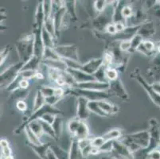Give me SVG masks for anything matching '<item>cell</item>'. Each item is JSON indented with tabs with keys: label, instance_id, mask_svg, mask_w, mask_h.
Returning a JSON list of instances; mask_svg holds the SVG:
<instances>
[{
	"label": "cell",
	"instance_id": "obj_1",
	"mask_svg": "<svg viewBox=\"0 0 160 159\" xmlns=\"http://www.w3.org/2000/svg\"><path fill=\"white\" fill-rule=\"evenodd\" d=\"M150 139L149 131H142L125 135L119 140L127 146L134 154L140 150L148 149L150 145Z\"/></svg>",
	"mask_w": 160,
	"mask_h": 159
},
{
	"label": "cell",
	"instance_id": "obj_2",
	"mask_svg": "<svg viewBox=\"0 0 160 159\" xmlns=\"http://www.w3.org/2000/svg\"><path fill=\"white\" fill-rule=\"evenodd\" d=\"M15 49L20 61L27 63L34 55V35H25L15 42Z\"/></svg>",
	"mask_w": 160,
	"mask_h": 159
},
{
	"label": "cell",
	"instance_id": "obj_3",
	"mask_svg": "<svg viewBox=\"0 0 160 159\" xmlns=\"http://www.w3.org/2000/svg\"><path fill=\"white\" fill-rule=\"evenodd\" d=\"M116 1H113L112 4H108V7L103 12L98 14V15L92 20L91 26L97 32H104L105 28L109 24L113 23V15H114L115 5Z\"/></svg>",
	"mask_w": 160,
	"mask_h": 159
},
{
	"label": "cell",
	"instance_id": "obj_4",
	"mask_svg": "<svg viewBox=\"0 0 160 159\" xmlns=\"http://www.w3.org/2000/svg\"><path fill=\"white\" fill-rule=\"evenodd\" d=\"M66 95H72L77 97H84L88 101H99V100H105L112 96L109 92L104 91H92L71 87L66 90Z\"/></svg>",
	"mask_w": 160,
	"mask_h": 159
},
{
	"label": "cell",
	"instance_id": "obj_5",
	"mask_svg": "<svg viewBox=\"0 0 160 159\" xmlns=\"http://www.w3.org/2000/svg\"><path fill=\"white\" fill-rule=\"evenodd\" d=\"M23 65H24V63L22 61H19L18 63L9 66L4 72H2L0 76L1 87L7 88L15 80L16 77H18L19 72H21Z\"/></svg>",
	"mask_w": 160,
	"mask_h": 159
},
{
	"label": "cell",
	"instance_id": "obj_6",
	"mask_svg": "<svg viewBox=\"0 0 160 159\" xmlns=\"http://www.w3.org/2000/svg\"><path fill=\"white\" fill-rule=\"evenodd\" d=\"M46 113H52L56 115V116H58V115H61V114H62V112L60 109H58L57 108V107H53V106H50V105L46 104H46H45L42 107H41L39 110L36 111L35 112H33V113L32 114V116H30V117L29 118L26 122H22V124L20 125V126L18 127L15 131H14V133L19 134L22 130L25 129L26 126H27L30 122H32V121L33 120H37V119H41L42 116Z\"/></svg>",
	"mask_w": 160,
	"mask_h": 159
},
{
	"label": "cell",
	"instance_id": "obj_7",
	"mask_svg": "<svg viewBox=\"0 0 160 159\" xmlns=\"http://www.w3.org/2000/svg\"><path fill=\"white\" fill-rule=\"evenodd\" d=\"M130 77L132 78L136 79V81L143 87V89L147 92L148 96H150V98L151 99V100L153 101V103L155 104H156L158 107H160V95L158 93H157L155 90L152 88L151 87V84H148L146 81L144 80V78L140 75V72H139V68H136L130 74Z\"/></svg>",
	"mask_w": 160,
	"mask_h": 159
},
{
	"label": "cell",
	"instance_id": "obj_8",
	"mask_svg": "<svg viewBox=\"0 0 160 159\" xmlns=\"http://www.w3.org/2000/svg\"><path fill=\"white\" fill-rule=\"evenodd\" d=\"M109 154L112 159H134L133 153L120 140L113 141L112 150Z\"/></svg>",
	"mask_w": 160,
	"mask_h": 159
},
{
	"label": "cell",
	"instance_id": "obj_9",
	"mask_svg": "<svg viewBox=\"0 0 160 159\" xmlns=\"http://www.w3.org/2000/svg\"><path fill=\"white\" fill-rule=\"evenodd\" d=\"M54 50L59 55L61 58L70 59L73 61H79V55H78V47L77 45H61V46H55Z\"/></svg>",
	"mask_w": 160,
	"mask_h": 159
},
{
	"label": "cell",
	"instance_id": "obj_10",
	"mask_svg": "<svg viewBox=\"0 0 160 159\" xmlns=\"http://www.w3.org/2000/svg\"><path fill=\"white\" fill-rule=\"evenodd\" d=\"M108 84V92L112 96H117L118 98H120L123 101H128L129 96L120 78H118L116 81H109Z\"/></svg>",
	"mask_w": 160,
	"mask_h": 159
},
{
	"label": "cell",
	"instance_id": "obj_11",
	"mask_svg": "<svg viewBox=\"0 0 160 159\" xmlns=\"http://www.w3.org/2000/svg\"><path fill=\"white\" fill-rule=\"evenodd\" d=\"M149 133L151 139H150L149 147L148 149H146L148 153H149L152 150H155V147L160 143V131L158 122L155 119H151L149 121Z\"/></svg>",
	"mask_w": 160,
	"mask_h": 159
},
{
	"label": "cell",
	"instance_id": "obj_12",
	"mask_svg": "<svg viewBox=\"0 0 160 159\" xmlns=\"http://www.w3.org/2000/svg\"><path fill=\"white\" fill-rule=\"evenodd\" d=\"M74 87L80 88V89L92 90V91L108 92L109 89V84L108 82H100L98 81H94L77 84Z\"/></svg>",
	"mask_w": 160,
	"mask_h": 159
},
{
	"label": "cell",
	"instance_id": "obj_13",
	"mask_svg": "<svg viewBox=\"0 0 160 159\" xmlns=\"http://www.w3.org/2000/svg\"><path fill=\"white\" fill-rule=\"evenodd\" d=\"M88 100L84 97H78L77 100V118L81 121H85L89 117L92 112H90L88 107Z\"/></svg>",
	"mask_w": 160,
	"mask_h": 159
},
{
	"label": "cell",
	"instance_id": "obj_14",
	"mask_svg": "<svg viewBox=\"0 0 160 159\" xmlns=\"http://www.w3.org/2000/svg\"><path fill=\"white\" fill-rule=\"evenodd\" d=\"M103 65H104L103 57L93 58L89 60L86 63L83 64L81 69L89 75L93 76Z\"/></svg>",
	"mask_w": 160,
	"mask_h": 159
},
{
	"label": "cell",
	"instance_id": "obj_15",
	"mask_svg": "<svg viewBox=\"0 0 160 159\" xmlns=\"http://www.w3.org/2000/svg\"><path fill=\"white\" fill-rule=\"evenodd\" d=\"M66 71L69 72L71 76H72V78L74 79V81L77 82V84L97 81L95 77H94V76L89 75V74L86 73V72H85L81 69H72V68H67Z\"/></svg>",
	"mask_w": 160,
	"mask_h": 159
},
{
	"label": "cell",
	"instance_id": "obj_16",
	"mask_svg": "<svg viewBox=\"0 0 160 159\" xmlns=\"http://www.w3.org/2000/svg\"><path fill=\"white\" fill-rule=\"evenodd\" d=\"M155 33V26L153 22H145L139 26L137 34L142 37V38H148V37L153 36Z\"/></svg>",
	"mask_w": 160,
	"mask_h": 159
},
{
	"label": "cell",
	"instance_id": "obj_17",
	"mask_svg": "<svg viewBox=\"0 0 160 159\" xmlns=\"http://www.w3.org/2000/svg\"><path fill=\"white\" fill-rule=\"evenodd\" d=\"M45 23V14L43 11L42 2H39L38 4L37 9H36L35 17H34V24H33V30H42L44 26Z\"/></svg>",
	"mask_w": 160,
	"mask_h": 159
},
{
	"label": "cell",
	"instance_id": "obj_18",
	"mask_svg": "<svg viewBox=\"0 0 160 159\" xmlns=\"http://www.w3.org/2000/svg\"><path fill=\"white\" fill-rule=\"evenodd\" d=\"M97 103H98L100 108L107 115L108 117L115 115L119 112V107L117 105L109 103L106 100H99V101H97Z\"/></svg>",
	"mask_w": 160,
	"mask_h": 159
},
{
	"label": "cell",
	"instance_id": "obj_19",
	"mask_svg": "<svg viewBox=\"0 0 160 159\" xmlns=\"http://www.w3.org/2000/svg\"><path fill=\"white\" fill-rule=\"evenodd\" d=\"M136 51L139 52L142 54L146 55V56H152L155 53V43L150 40H145L144 39V41L138 47Z\"/></svg>",
	"mask_w": 160,
	"mask_h": 159
},
{
	"label": "cell",
	"instance_id": "obj_20",
	"mask_svg": "<svg viewBox=\"0 0 160 159\" xmlns=\"http://www.w3.org/2000/svg\"><path fill=\"white\" fill-rule=\"evenodd\" d=\"M78 144V140L72 138L69 148V159H85Z\"/></svg>",
	"mask_w": 160,
	"mask_h": 159
},
{
	"label": "cell",
	"instance_id": "obj_21",
	"mask_svg": "<svg viewBox=\"0 0 160 159\" xmlns=\"http://www.w3.org/2000/svg\"><path fill=\"white\" fill-rule=\"evenodd\" d=\"M27 145L28 146V147H30V148L38 154V156L41 159H46V154H47L48 150L50 148L51 143H50V142H48V143H43L40 146H36L27 142Z\"/></svg>",
	"mask_w": 160,
	"mask_h": 159
},
{
	"label": "cell",
	"instance_id": "obj_22",
	"mask_svg": "<svg viewBox=\"0 0 160 159\" xmlns=\"http://www.w3.org/2000/svg\"><path fill=\"white\" fill-rule=\"evenodd\" d=\"M42 65H44L47 68H55V69H58L60 71H66L67 70V65L64 62L62 59L61 60H42Z\"/></svg>",
	"mask_w": 160,
	"mask_h": 159
},
{
	"label": "cell",
	"instance_id": "obj_23",
	"mask_svg": "<svg viewBox=\"0 0 160 159\" xmlns=\"http://www.w3.org/2000/svg\"><path fill=\"white\" fill-rule=\"evenodd\" d=\"M0 146H1V159H14L9 142L6 138H2L0 140Z\"/></svg>",
	"mask_w": 160,
	"mask_h": 159
},
{
	"label": "cell",
	"instance_id": "obj_24",
	"mask_svg": "<svg viewBox=\"0 0 160 159\" xmlns=\"http://www.w3.org/2000/svg\"><path fill=\"white\" fill-rule=\"evenodd\" d=\"M72 138H77L78 141L89 138V129H88V127L87 126L86 122L81 121L78 131Z\"/></svg>",
	"mask_w": 160,
	"mask_h": 159
},
{
	"label": "cell",
	"instance_id": "obj_25",
	"mask_svg": "<svg viewBox=\"0 0 160 159\" xmlns=\"http://www.w3.org/2000/svg\"><path fill=\"white\" fill-rule=\"evenodd\" d=\"M123 136V133L120 129L115 128V129L110 130L108 132L102 135L103 138L105 140V142L108 141H115V140H119Z\"/></svg>",
	"mask_w": 160,
	"mask_h": 159
},
{
	"label": "cell",
	"instance_id": "obj_26",
	"mask_svg": "<svg viewBox=\"0 0 160 159\" xmlns=\"http://www.w3.org/2000/svg\"><path fill=\"white\" fill-rule=\"evenodd\" d=\"M42 61L40 58L36 56H33L30 61L24 64L21 71H22V70H36V71H38L40 65H42Z\"/></svg>",
	"mask_w": 160,
	"mask_h": 159
},
{
	"label": "cell",
	"instance_id": "obj_27",
	"mask_svg": "<svg viewBox=\"0 0 160 159\" xmlns=\"http://www.w3.org/2000/svg\"><path fill=\"white\" fill-rule=\"evenodd\" d=\"M46 104V97L43 96L40 89L37 90L34 98H33V112H35L36 111L39 110L41 107H42Z\"/></svg>",
	"mask_w": 160,
	"mask_h": 159
},
{
	"label": "cell",
	"instance_id": "obj_28",
	"mask_svg": "<svg viewBox=\"0 0 160 159\" xmlns=\"http://www.w3.org/2000/svg\"><path fill=\"white\" fill-rule=\"evenodd\" d=\"M42 42L45 47L53 49L54 46H56L54 43L55 38L44 28V26H43L42 30Z\"/></svg>",
	"mask_w": 160,
	"mask_h": 159
},
{
	"label": "cell",
	"instance_id": "obj_29",
	"mask_svg": "<svg viewBox=\"0 0 160 159\" xmlns=\"http://www.w3.org/2000/svg\"><path fill=\"white\" fill-rule=\"evenodd\" d=\"M51 149L58 159H69V151H67L56 144L50 145Z\"/></svg>",
	"mask_w": 160,
	"mask_h": 159
},
{
	"label": "cell",
	"instance_id": "obj_30",
	"mask_svg": "<svg viewBox=\"0 0 160 159\" xmlns=\"http://www.w3.org/2000/svg\"><path fill=\"white\" fill-rule=\"evenodd\" d=\"M65 2V7L66 9L67 14H69V17L72 20L77 21L78 17L76 14V6H77V2L73 0H69V1H64Z\"/></svg>",
	"mask_w": 160,
	"mask_h": 159
},
{
	"label": "cell",
	"instance_id": "obj_31",
	"mask_svg": "<svg viewBox=\"0 0 160 159\" xmlns=\"http://www.w3.org/2000/svg\"><path fill=\"white\" fill-rule=\"evenodd\" d=\"M38 120L39 121V122H40L42 127L43 133H44L45 135H48L49 137H50V138H53V139L56 140V141H58V140H57L56 135H55V132L54 131H53V127H52V125L48 123V122H46V121H44L42 119H38Z\"/></svg>",
	"mask_w": 160,
	"mask_h": 159
},
{
	"label": "cell",
	"instance_id": "obj_32",
	"mask_svg": "<svg viewBox=\"0 0 160 159\" xmlns=\"http://www.w3.org/2000/svg\"><path fill=\"white\" fill-rule=\"evenodd\" d=\"M25 132H26V135H27V138H28V142L30 143L33 144V145H36V146H40L42 144H43L42 142H41V139L40 138L37 136L35 134L33 133V131H31L29 126H26L25 127Z\"/></svg>",
	"mask_w": 160,
	"mask_h": 159
},
{
	"label": "cell",
	"instance_id": "obj_33",
	"mask_svg": "<svg viewBox=\"0 0 160 159\" xmlns=\"http://www.w3.org/2000/svg\"><path fill=\"white\" fill-rule=\"evenodd\" d=\"M52 127L53 128V131L55 132V135H56L57 140H58L60 138L61 135L62 134V130H63V122H62V119L58 116H56L55 118L54 122H53Z\"/></svg>",
	"mask_w": 160,
	"mask_h": 159
},
{
	"label": "cell",
	"instance_id": "obj_34",
	"mask_svg": "<svg viewBox=\"0 0 160 159\" xmlns=\"http://www.w3.org/2000/svg\"><path fill=\"white\" fill-rule=\"evenodd\" d=\"M88 107L92 113L96 114V115L100 116V117H108L107 115L100 108V107L98 106V103H97V101H89L88 103Z\"/></svg>",
	"mask_w": 160,
	"mask_h": 159
},
{
	"label": "cell",
	"instance_id": "obj_35",
	"mask_svg": "<svg viewBox=\"0 0 160 159\" xmlns=\"http://www.w3.org/2000/svg\"><path fill=\"white\" fill-rule=\"evenodd\" d=\"M27 126H29V127L31 129V131H33V133L35 134L38 138H41L42 135H43V130L42 127L41 125V123L39 122V121L38 120H33L32 122H30Z\"/></svg>",
	"mask_w": 160,
	"mask_h": 159
},
{
	"label": "cell",
	"instance_id": "obj_36",
	"mask_svg": "<svg viewBox=\"0 0 160 159\" xmlns=\"http://www.w3.org/2000/svg\"><path fill=\"white\" fill-rule=\"evenodd\" d=\"M62 58L56 52L54 49L45 47L42 60H61Z\"/></svg>",
	"mask_w": 160,
	"mask_h": 159
},
{
	"label": "cell",
	"instance_id": "obj_37",
	"mask_svg": "<svg viewBox=\"0 0 160 159\" xmlns=\"http://www.w3.org/2000/svg\"><path fill=\"white\" fill-rule=\"evenodd\" d=\"M81 121L78 118H74L68 122V131L72 137L75 135L76 132L81 124Z\"/></svg>",
	"mask_w": 160,
	"mask_h": 159
},
{
	"label": "cell",
	"instance_id": "obj_38",
	"mask_svg": "<svg viewBox=\"0 0 160 159\" xmlns=\"http://www.w3.org/2000/svg\"><path fill=\"white\" fill-rule=\"evenodd\" d=\"M43 5V11H44L45 14V21L49 19L51 17L52 14V9H53V2L49 0H45L42 1Z\"/></svg>",
	"mask_w": 160,
	"mask_h": 159
},
{
	"label": "cell",
	"instance_id": "obj_39",
	"mask_svg": "<svg viewBox=\"0 0 160 159\" xmlns=\"http://www.w3.org/2000/svg\"><path fill=\"white\" fill-rule=\"evenodd\" d=\"M144 41V39L142 38L141 36H139V34L136 33L132 39H131V43H132V48H131L130 50V54L134 52L135 51H136V49H138L139 46H140L142 42Z\"/></svg>",
	"mask_w": 160,
	"mask_h": 159
},
{
	"label": "cell",
	"instance_id": "obj_40",
	"mask_svg": "<svg viewBox=\"0 0 160 159\" xmlns=\"http://www.w3.org/2000/svg\"><path fill=\"white\" fill-rule=\"evenodd\" d=\"M105 75L108 82L109 81H116V80L119 78V74H118L117 69L114 68L113 67H108V68H106Z\"/></svg>",
	"mask_w": 160,
	"mask_h": 159
},
{
	"label": "cell",
	"instance_id": "obj_41",
	"mask_svg": "<svg viewBox=\"0 0 160 159\" xmlns=\"http://www.w3.org/2000/svg\"><path fill=\"white\" fill-rule=\"evenodd\" d=\"M106 68H107V67L104 66V65H103L102 66L99 68L98 71H97V72L94 74L93 76L97 81H100V82H108V81L107 78H106V75H105Z\"/></svg>",
	"mask_w": 160,
	"mask_h": 159
},
{
	"label": "cell",
	"instance_id": "obj_42",
	"mask_svg": "<svg viewBox=\"0 0 160 159\" xmlns=\"http://www.w3.org/2000/svg\"><path fill=\"white\" fill-rule=\"evenodd\" d=\"M134 13L135 12H134L133 9H132V7H131L130 5H126V4H125L123 7V8H122L121 14L122 17H123V19H124L125 21L132 18V16L134 15Z\"/></svg>",
	"mask_w": 160,
	"mask_h": 159
},
{
	"label": "cell",
	"instance_id": "obj_43",
	"mask_svg": "<svg viewBox=\"0 0 160 159\" xmlns=\"http://www.w3.org/2000/svg\"><path fill=\"white\" fill-rule=\"evenodd\" d=\"M55 88L56 87H53V86H48V85H43L39 88L43 96L47 98V97H50L55 95Z\"/></svg>",
	"mask_w": 160,
	"mask_h": 159
},
{
	"label": "cell",
	"instance_id": "obj_44",
	"mask_svg": "<svg viewBox=\"0 0 160 159\" xmlns=\"http://www.w3.org/2000/svg\"><path fill=\"white\" fill-rule=\"evenodd\" d=\"M67 65L68 68H72V69H81V66L83 64H81L80 61H73V60L70 59H65V58H62Z\"/></svg>",
	"mask_w": 160,
	"mask_h": 159
},
{
	"label": "cell",
	"instance_id": "obj_45",
	"mask_svg": "<svg viewBox=\"0 0 160 159\" xmlns=\"http://www.w3.org/2000/svg\"><path fill=\"white\" fill-rule=\"evenodd\" d=\"M107 7L108 2L105 0H97V1H95V2H94L93 4L94 10H95L98 14L103 12Z\"/></svg>",
	"mask_w": 160,
	"mask_h": 159
},
{
	"label": "cell",
	"instance_id": "obj_46",
	"mask_svg": "<svg viewBox=\"0 0 160 159\" xmlns=\"http://www.w3.org/2000/svg\"><path fill=\"white\" fill-rule=\"evenodd\" d=\"M38 72V71H36V70H22L20 72V75L23 79L31 80L33 78H36Z\"/></svg>",
	"mask_w": 160,
	"mask_h": 159
},
{
	"label": "cell",
	"instance_id": "obj_47",
	"mask_svg": "<svg viewBox=\"0 0 160 159\" xmlns=\"http://www.w3.org/2000/svg\"><path fill=\"white\" fill-rule=\"evenodd\" d=\"M105 142V140L103 138L102 136L96 137V138H92V146L97 149L101 148Z\"/></svg>",
	"mask_w": 160,
	"mask_h": 159
},
{
	"label": "cell",
	"instance_id": "obj_48",
	"mask_svg": "<svg viewBox=\"0 0 160 159\" xmlns=\"http://www.w3.org/2000/svg\"><path fill=\"white\" fill-rule=\"evenodd\" d=\"M131 48H132L131 40H124L120 42V49L123 52H128V53H130Z\"/></svg>",
	"mask_w": 160,
	"mask_h": 159
},
{
	"label": "cell",
	"instance_id": "obj_49",
	"mask_svg": "<svg viewBox=\"0 0 160 159\" xmlns=\"http://www.w3.org/2000/svg\"><path fill=\"white\" fill-rule=\"evenodd\" d=\"M16 107L20 112H22L24 113L27 112L28 110V105H27V103L24 100H19L17 103H16Z\"/></svg>",
	"mask_w": 160,
	"mask_h": 159
},
{
	"label": "cell",
	"instance_id": "obj_50",
	"mask_svg": "<svg viewBox=\"0 0 160 159\" xmlns=\"http://www.w3.org/2000/svg\"><path fill=\"white\" fill-rule=\"evenodd\" d=\"M55 118H56V115H54V114L46 113V114H45V115H43L41 119H43V120L46 121V122H48V123H49V124L52 125L53 124V122H54Z\"/></svg>",
	"mask_w": 160,
	"mask_h": 159
},
{
	"label": "cell",
	"instance_id": "obj_51",
	"mask_svg": "<svg viewBox=\"0 0 160 159\" xmlns=\"http://www.w3.org/2000/svg\"><path fill=\"white\" fill-rule=\"evenodd\" d=\"M10 51H11V48L10 46H7V47L4 48L2 51H1V56H0V61H1V66H2V64L4 63V61H6L7 57H8L10 53Z\"/></svg>",
	"mask_w": 160,
	"mask_h": 159
},
{
	"label": "cell",
	"instance_id": "obj_52",
	"mask_svg": "<svg viewBox=\"0 0 160 159\" xmlns=\"http://www.w3.org/2000/svg\"><path fill=\"white\" fill-rule=\"evenodd\" d=\"M62 98L59 97V96H50V97H47L46 98V104H49L50 106H53L54 107V105L58 103V101L60 100H62Z\"/></svg>",
	"mask_w": 160,
	"mask_h": 159
},
{
	"label": "cell",
	"instance_id": "obj_53",
	"mask_svg": "<svg viewBox=\"0 0 160 159\" xmlns=\"http://www.w3.org/2000/svg\"><path fill=\"white\" fill-rule=\"evenodd\" d=\"M104 32H105L106 33H108V34L112 35V36L116 35V33H117V30H116V26H115L114 23L109 24L108 26L105 28V31Z\"/></svg>",
	"mask_w": 160,
	"mask_h": 159
},
{
	"label": "cell",
	"instance_id": "obj_54",
	"mask_svg": "<svg viewBox=\"0 0 160 159\" xmlns=\"http://www.w3.org/2000/svg\"><path fill=\"white\" fill-rule=\"evenodd\" d=\"M148 159H160V151L159 150H152L148 154Z\"/></svg>",
	"mask_w": 160,
	"mask_h": 159
},
{
	"label": "cell",
	"instance_id": "obj_55",
	"mask_svg": "<svg viewBox=\"0 0 160 159\" xmlns=\"http://www.w3.org/2000/svg\"><path fill=\"white\" fill-rule=\"evenodd\" d=\"M114 24L115 26H116V30H117V33H121L127 28V26L125 25V22H116Z\"/></svg>",
	"mask_w": 160,
	"mask_h": 159
},
{
	"label": "cell",
	"instance_id": "obj_56",
	"mask_svg": "<svg viewBox=\"0 0 160 159\" xmlns=\"http://www.w3.org/2000/svg\"><path fill=\"white\" fill-rule=\"evenodd\" d=\"M29 84H30V82H29V80H26V79H22L19 84V87L22 88V89H27V87H29Z\"/></svg>",
	"mask_w": 160,
	"mask_h": 159
},
{
	"label": "cell",
	"instance_id": "obj_57",
	"mask_svg": "<svg viewBox=\"0 0 160 159\" xmlns=\"http://www.w3.org/2000/svg\"><path fill=\"white\" fill-rule=\"evenodd\" d=\"M46 159H58L54 153L53 152V151L50 148L48 150L47 154H46Z\"/></svg>",
	"mask_w": 160,
	"mask_h": 159
},
{
	"label": "cell",
	"instance_id": "obj_58",
	"mask_svg": "<svg viewBox=\"0 0 160 159\" xmlns=\"http://www.w3.org/2000/svg\"><path fill=\"white\" fill-rule=\"evenodd\" d=\"M151 87L157 93L160 95V82H155L151 84Z\"/></svg>",
	"mask_w": 160,
	"mask_h": 159
},
{
	"label": "cell",
	"instance_id": "obj_59",
	"mask_svg": "<svg viewBox=\"0 0 160 159\" xmlns=\"http://www.w3.org/2000/svg\"><path fill=\"white\" fill-rule=\"evenodd\" d=\"M156 49H157V51H158V52L160 54V44H159V45H158V46H157Z\"/></svg>",
	"mask_w": 160,
	"mask_h": 159
},
{
	"label": "cell",
	"instance_id": "obj_60",
	"mask_svg": "<svg viewBox=\"0 0 160 159\" xmlns=\"http://www.w3.org/2000/svg\"><path fill=\"white\" fill-rule=\"evenodd\" d=\"M101 159H112V158L109 157H102V158H101Z\"/></svg>",
	"mask_w": 160,
	"mask_h": 159
},
{
	"label": "cell",
	"instance_id": "obj_61",
	"mask_svg": "<svg viewBox=\"0 0 160 159\" xmlns=\"http://www.w3.org/2000/svg\"><path fill=\"white\" fill-rule=\"evenodd\" d=\"M159 44H160V43H159Z\"/></svg>",
	"mask_w": 160,
	"mask_h": 159
}]
</instances>
